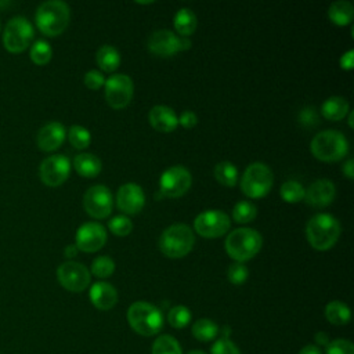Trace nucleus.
<instances>
[{"mask_svg": "<svg viewBox=\"0 0 354 354\" xmlns=\"http://www.w3.org/2000/svg\"><path fill=\"white\" fill-rule=\"evenodd\" d=\"M71 18L69 6L61 0H48L41 3L35 14V22L39 30L50 37L61 35Z\"/></svg>", "mask_w": 354, "mask_h": 354, "instance_id": "nucleus-1", "label": "nucleus"}, {"mask_svg": "<svg viewBox=\"0 0 354 354\" xmlns=\"http://www.w3.org/2000/svg\"><path fill=\"white\" fill-rule=\"evenodd\" d=\"M306 236L314 249L328 250L340 236V223L329 213L314 214L307 221Z\"/></svg>", "mask_w": 354, "mask_h": 354, "instance_id": "nucleus-2", "label": "nucleus"}, {"mask_svg": "<svg viewBox=\"0 0 354 354\" xmlns=\"http://www.w3.org/2000/svg\"><path fill=\"white\" fill-rule=\"evenodd\" d=\"M263 245L261 235L249 227L231 231L224 242L227 254L238 263H243L254 257Z\"/></svg>", "mask_w": 354, "mask_h": 354, "instance_id": "nucleus-3", "label": "nucleus"}, {"mask_svg": "<svg viewBox=\"0 0 354 354\" xmlns=\"http://www.w3.org/2000/svg\"><path fill=\"white\" fill-rule=\"evenodd\" d=\"M127 322L134 332L149 337L162 330L163 314L156 306L148 301H136L127 310Z\"/></svg>", "mask_w": 354, "mask_h": 354, "instance_id": "nucleus-4", "label": "nucleus"}, {"mask_svg": "<svg viewBox=\"0 0 354 354\" xmlns=\"http://www.w3.org/2000/svg\"><path fill=\"white\" fill-rule=\"evenodd\" d=\"M311 153L322 162H337L348 152L346 136L337 130H325L314 136L310 144Z\"/></svg>", "mask_w": 354, "mask_h": 354, "instance_id": "nucleus-5", "label": "nucleus"}, {"mask_svg": "<svg viewBox=\"0 0 354 354\" xmlns=\"http://www.w3.org/2000/svg\"><path fill=\"white\" fill-rule=\"evenodd\" d=\"M195 243L192 230L185 224H173L167 227L159 238L160 252L170 259H181L187 256Z\"/></svg>", "mask_w": 354, "mask_h": 354, "instance_id": "nucleus-6", "label": "nucleus"}, {"mask_svg": "<svg viewBox=\"0 0 354 354\" xmlns=\"http://www.w3.org/2000/svg\"><path fill=\"white\" fill-rule=\"evenodd\" d=\"M274 183V176L271 169L261 163V162H253L250 163L241 178V191L252 199H259L266 196Z\"/></svg>", "mask_w": 354, "mask_h": 354, "instance_id": "nucleus-7", "label": "nucleus"}, {"mask_svg": "<svg viewBox=\"0 0 354 354\" xmlns=\"http://www.w3.org/2000/svg\"><path fill=\"white\" fill-rule=\"evenodd\" d=\"M33 35V26L25 17H14L7 22L3 32L4 48L14 54L22 53L30 46Z\"/></svg>", "mask_w": 354, "mask_h": 354, "instance_id": "nucleus-8", "label": "nucleus"}, {"mask_svg": "<svg viewBox=\"0 0 354 354\" xmlns=\"http://www.w3.org/2000/svg\"><path fill=\"white\" fill-rule=\"evenodd\" d=\"M191 183L192 177L189 170L181 165H176L162 173L159 180V192L162 196L180 198L189 189Z\"/></svg>", "mask_w": 354, "mask_h": 354, "instance_id": "nucleus-9", "label": "nucleus"}, {"mask_svg": "<svg viewBox=\"0 0 354 354\" xmlns=\"http://www.w3.org/2000/svg\"><path fill=\"white\" fill-rule=\"evenodd\" d=\"M148 50L159 57H171L178 51L188 50L191 47V40L174 35L171 30L160 29L148 37Z\"/></svg>", "mask_w": 354, "mask_h": 354, "instance_id": "nucleus-10", "label": "nucleus"}, {"mask_svg": "<svg viewBox=\"0 0 354 354\" xmlns=\"http://www.w3.org/2000/svg\"><path fill=\"white\" fill-rule=\"evenodd\" d=\"M105 98L113 109L127 106L133 98L134 84L133 80L124 73L112 75L105 80Z\"/></svg>", "mask_w": 354, "mask_h": 354, "instance_id": "nucleus-11", "label": "nucleus"}, {"mask_svg": "<svg viewBox=\"0 0 354 354\" xmlns=\"http://www.w3.org/2000/svg\"><path fill=\"white\" fill-rule=\"evenodd\" d=\"M231 221L227 213L221 210H205L194 220L195 232L203 238H218L230 230Z\"/></svg>", "mask_w": 354, "mask_h": 354, "instance_id": "nucleus-12", "label": "nucleus"}, {"mask_svg": "<svg viewBox=\"0 0 354 354\" xmlns=\"http://www.w3.org/2000/svg\"><path fill=\"white\" fill-rule=\"evenodd\" d=\"M57 279L69 292H83L90 285V271L77 261H65L57 268Z\"/></svg>", "mask_w": 354, "mask_h": 354, "instance_id": "nucleus-13", "label": "nucleus"}, {"mask_svg": "<svg viewBox=\"0 0 354 354\" xmlns=\"http://www.w3.org/2000/svg\"><path fill=\"white\" fill-rule=\"evenodd\" d=\"M71 173V160L65 155L47 156L39 166V177L47 187H58Z\"/></svg>", "mask_w": 354, "mask_h": 354, "instance_id": "nucleus-14", "label": "nucleus"}, {"mask_svg": "<svg viewBox=\"0 0 354 354\" xmlns=\"http://www.w3.org/2000/svg\"><path fill=\"white\" fill-rule=\"evenodd\" d=\"M83 206L91 217L106 218L112 212V194L105 185H93L84 192Z\"/></svg>", "mask_w": 354, "mask_h": 354, "instance_id": "nucleus-15", "label": "nucleus"}, {"mask_svg": "<svg viewBox=\"0 0 354 354\" xmlns=\"http://www.w3.org/2000/svg\"><path fill=\"white\" fill-rule=\"evenodd\" d=\"M75 245L77 250L86 253H94L100 250L106 242V231L100 223H84L82 224L75 236Z\"/></svg>", "mask_w": 354, "mask_h": 354, "instance_id": "nucleus-16", "label": "nucleus"}, {"mask_svg": "<svg viewBox=\"0 0 354 354\" xmlns=\"http://www.w3.org/2000/svg\"><path fill=\"white\" fill-rule=\"evenodd\" d=\"M118 209L124 214H137L145 205L142 188L134 183H126L119 187L116 194Z\"/></svg>", "mask_w": 354, "mask_h": 354, "instance_id": "nucleus-17", "label": "nucleus"}, {"mask_svg": "<svg viewBox=\"0 0 354 354\" xmlns=\"http://www.w3.org/2000/svg\"><path fill=\"white\" fill-rule=\"evenodd\" d=\"M335 195V184L330 180L319 178L311 183L310 187L306 189L304 201L314 207H325L333 202Z\"/></svg>", "mask_w": 354, "mask_h": 354, "instance_id": "nucleus-18", "label": "nucleus"}, {"mask_svg": "<svg viewBox=\"0 0 354 354\" xmlns=\"http://www.w3.org/2000/svg\"><path fill=\"white\" fill-rule=\"evenodd\" d=\"M66 131L62 123L59 122H48L41 126L36 136L37 147L44 152L55 151L65 141Z\"/></svg>", "mask_w": 354, "mask_h": 354, "instance_id": "nucleus-19", "label": "nucleus"}, {"mask_svg": "<svg viewBox=\"0 0 354 354\" xmlns=\"http://www.w3.org/2000/svg\"><path fill=\"white\" fill-rule=\"evenodd\" d=\"M88 296H90V300H91L93 306L98 310H102V311L113 308L116 301H118L116 289L113 288V285H111L108 282H104V281L95 282L90 288Z\"/></svg>", "mask_w": 354, "mask_h": 354, "instance_id": "nucleus-20", "label": "nucleus"}, {"mask_svg": "<svg viewBox=\"0 0 354 354\" xmlns=\"http://www.w3.org/2000/svg\"><path fill=\"white\" fill-rule=\"evenodd\" d=\"M148 119L151 126L160 133H170L178 124L177 115L171 108L166 105H155L153 108H151Z\"/></svg>", "mask_w": 354, "mask_h": 354, "instance_id": "nucleus-21", "label": "nucleus"}, {"mask_svg": "<svg viewBox=\"0 0 354 354\" xmlns=\"http://www.w3.org/2000/svg\"><path fill=\"white\" fill-rule=\"evenodd\" d=\"M73 167L82 177L93 178L101 171V160L93 153H79L73 159Z\"/></svg>", "mask_w": 354, "mask_h": 354, "instance_id": "nucleus-22", "label": "nucleus"}, {"mask_svg": "<svg viewBox=\"0 0 354 354\" xmlns=\"http://www.w3.org/2000/svg\"><path fill=\"white\" fill-rule=\"evenodd\" d=\"M348 112V102L343 97H329L321 105V113L328 120H342Z\"/></svg>", "mask_w": 354, "mask_h": 354, "instance_id": "nucleus-23", "label": "nucleus"}, {"mask_svg": "<svg viewBox=\"0 0 354 354\" xmlns=\"http://www.w3.org/2000/svg\"><path fill=\"white\" fill-rule=\"evenodd\" d=\"M329 19L337 26H346L353 21L354 17V7L350 1L337 0L332 3L328 8Z\"/></svg>", "mask_w": 354, "mask_h": 354, "instance_id": "nucleus-24", "label": "nucleus"}, {"mask_svg": "<svg viewBox=\"0 0 354 354\" xmlns=\"http://www.w3.org/2000/svg\"><path fill=\"white\" fill-rule=\"evenodd\" d=\"M95 61L104 72H115L120 65V54L113 46L104 44L98 48L95 54Z\"/></svg>", "mask_w": 354, "mask_h": 354, "instance_id": "nucleus-25", "label": "nucleus"}, {"mask_svg": "<svg viewBox=\"0 0 354 354\" xmlns=\"http://www.w3.org/2000/svg\"><path fill=\"white\" fill-rule=\"evenodd\" d=\"M173 22H174V29L181 37H187L192 35L198 25L196 15L189 8H180L174 15Z\"/></svg>", "mask_w": 354, "mask_h": 354, "instance_id": "nucleus-26", "label": "nucleus"}, {"mask_svg": "<svg viewBox=\"0 0 354 354\" xmlns=\"http://www.w3.org/2000/svg\"><path fill=\"white\" fill-rule=\"evenodd\" d=\"M325 317L328 322L336 326L346 325L351 318V311L348 306L339 300H332L325 307Z\"/></svg>", "mask_w": 354, "mask_h": 354, "instance_id": "nucleus-27", "label": "nucleus"}, {"mask_svg": "<svg viewBox=\"0 0 354 354\" xmlns=\"http://www.w3.org/2000/svg\"><path fill=\"white\" fill-rule=\"evenodd\" d=\"M220 333L218 325L207 318H201L192 325V335L199 342H212Z\"/></svg>", "mask_w": 354, "mask_h": 354, "instance_id": "nucleus-28", "label": "nucleus"}, {"mask_svg": "<svg viewBox=\"0 0 354 354\" xmlns=\"http://www.w3.org/2000/svg\"><path fill=\"white\" fill-rule=\"evenodd\" d=\"M214 177L224 187H234L238 181V169L231 162H220L214 166Z\"/></svg>", "mask_w": 354, "mask_h": 354, "instance_id": "nucleus-29", "label": "nucleus"}, {"mask_svg": "<svg viewBox=\"0 0 354 354\" xmlns=\"http://www.w3.org/2000/svg\"><path fill=\"white\" fill-rule=\"evenodd\" d=\"M151 354H183L181 346L171 335H162L152 343Z\"/></svg>", "mask_w": 354, "mask_h": 354, "instance_id": "nucleus-30", "label": "nucleus"}, {"mask_svg": "<svg viewBox=\"0 0 354 354\" xmlns=\"http://www.w3.org/2000/svg\"><path fill=\"white\" fill-rule=\"evenodd\" d=\"M279 194L281 198L288 202V203H296L304 199V194H306V188L303 187L301 183L296 181V180H288L285 181L281 188H279Z\"/></svg>", "mask_w": 354, "mask_h": 354, "instance_id": "nucleus-31", "label": "nucleus"}, {"mask_svg": "<svg viewBox=\"0 0 354 354\" xmlns=\"http://www.w3.org/2000/svg\"><path fill=\"white\" fill-rule=\"evenodd\" d=\"M29 57L36 65H46L53 57V48L46 40H36L30 46Z\"/></svg>", "mask_w": 354, "mask_h": 354, "instance_id": "nucleus-32", "label": "nucleus"}, {"mask_svg": "<svg viewBox=\"0 0 354 354\" xmlns=\"http://www.w3.org/2000/svg\"><path fill=\"white\" fill-rule=\"evenodd\" d=\"M167 322L170 326L176 329H183L191 322V311L188 307L178 304L169 310L167 313Z\"/></svg>", "mask_w": 354, "mask_h": 354, "instance_id": "nucleus-33", "label": "nucleus"}, {"mask_svg": "<svg viewBox=\"0 0 354 354\" xmlns=\"http://www.w3.org/2000/svg\"><path fill=\"white\" fill-rule=\"evenodd\" d=\"M68 140L73 148L84 149L90 145L91 134L86 127H83L80 124H73L68 130Z\"/></svg>", "mask_w": 354, "mask_h": 354, "instance_id": "nucleus-34", "label": "nucleus"}, {"mask_svg": "<svg viewBox=\"0 0 354 354\" xmlns=\"http://www.w3.org/2000/svg\"><path fill=\"white\" fill-rule=\"evenodd\" d=\"M256 214H257V209L249 201H239L232 209V218L235 220V223H239V224L250 223L256 217Z\"/></svg>", "mask_w": 354, "mask_h": 354, "instance_id": "nucleus-35", "label": "nucleus"}, {"mask_svg": "<svg viewBox=\"0 0 354 354\" xmlns=\"http://www.w3.org/2000/svg\"><path fill=\"white\" fill-rule=\"evenodd\" d=\"M115 271V261L108 256H98L91 263V272L98 278H108Z\"/></svg>", "mask_w": 354, "mask_h": 354, "instance_id": "nucleus-36", "label": "nucleus"}, {"mask_svg": "<svg viewBox=\"0 0 354 354\" xmlns=\"http://www.w3.org/2000/svg\"><path fill=\"white\" fill-rule=\"evenodd\" d=\"M108 227L113 235L126 236L131 232L133 223L130 221V218L127 216L119 214V216H115L111 218V221L108 223Z\"/></svg>", "mask_w": 354, "mask_h": 354, "instance_id": "nucleus-37", "label": "nucleus"}, {"mask_svg": "<svg viewBox=\"0 0 354 354\" xmlns=\"http://www.w3.org/2000/svg\"><path fill=\"white\" fill-rule=\"evenodd\" d=\"M227 277H228V281L234 285H242L246 282L248 277H249V270L248 267L243 264V263H232L230 267H228V271H227Z\"/></svg>", "mask_w": 354, "mask_h": 354, "instance_id": "nucleus-38", "label": "nucleus"}, {"mask_svg": "<svg viewBox=\"0 0 354 354\" xmlns=\"http://www.w3.org/2000/svg\"><path fill=\"white\" fill-rule=\"evenodd\" d=\"M326 354H354V344L347 339L330 340L325 347Z\"/></svg>", "mask_w": 354, "mask_h": 354, "instance_id": "nucleus-39", "label": "nucleus"}, {"mask_svg": "<svg viewBox=\"0 0 354 354\" xmlns=\"http://www.w3.org/2000/svg\"><path fill=\"white\" fill-rule=\"evenodd\" d=\"M212 354H241L238 346L231 342L230 339H225V337H220L214 342V344L212 346V350H210Z\"/></svg>", "mask_w": 354, "mask_h": 354, "instance_id": "nucleus-40", "label": "nucleus"}, {"mask_svg": "<svg viewBox=\"0 0 354 354\" xmlns=\"http://www.w3.org/2000/svg\"><path fill=\"white\" fill-rule=\"evenodd\" d=\"M84 84L90 90H98L101 86L105 84V77L100 71L91 69L84 75Z\"/></svg>", "mask_w": 354, "mask_h": 354, "instance_id": "nucleus-41", "label": "nucleus"}, {"mask_svg": "<svg viewBox=\"0 0 354 354\" xmlns=\"http://www.w3.org/2000/svg\"><path fill=\"white\" fill-rule=\"evenodd\" d=\"M318 122V113L314 106H304L299 112V123L304 127H313Z\"/></svg>", "mask_w": 354, "mask_h": 354, "instance_id": "nucleus-42", "label": "nucleus"}, {"mask_svg": "<svg viewBox=\"0 0 354 354\" xmlns=\"http://www.w3.org/2000/svg\"><path fill=\"white\" fill-rule=\"evenodd\" d=\"M177 119H178V124H181L184 129H192L198 123V118L192 111L181 112V115Z\"/></svg>", "mask_w": 354, "mask_h": 354, "instance_id": "nucleus-43", "label": "nucleus"}, {"mask_svg": "<svg viewBox=\"0 0 354 354\" xmlns=\"http://www.w3.org/2000/svg\"><path fill=\"white\" fill-rule=\"evenodd\" d=\"M353 64H354V50H348L340 57V68L344 71H351Z\"/></svg>", "mask_w": 354, "mask_h": 354, "instance_id": "nucleus-44", "label": "nucleus"}, {"mask_svg": "<svg viewBox=\"0 0 354 354\" xmlns=\"http://www.w3.org/2000/svg\"><path fill=\"white\" fill-rule=\"evenodd\" d=\"M315 346L317 347H326L328 344H329V342H330V339H329V336H328V333H325V332H318V333H315Z\"/></svg>", "mask_w": 354, "mask_h": 354, "instance_id": "nucleus-45", "label": "nucleus"}, {"mask_svg": "<svg viewBox=\"0 0 354 354\" xmlns=\"http://www.w3.org/2000/svg\"><path fill=\"white\" fill-rule=\"evenodd\" d=\"M343 173L346 174V177L347 178H350V180H353L354 178V160L353 159H348V160H346V163L343 165Z\"/></svg>", "mask_w": 354, "mask_h": 354, "instance_id": "nucleus-46", "label": "nucleus"}, {"mask_svg": "<svg viewBox=\"0 0 354 354\" xmlns=\"http://www.w3.org/2000/svg\"><path fill=\"white\" fill-rule=\"evenodd\" d=\"M299 354H322V351L315 344H307L299 351Z\"/></svg>", "mask_w": 354, "mask_h": 354, "instance_id": "nucleus-47", "label": "nucleus"}, {"mask_svg": "<svg viewBox=\"0 0 354 354\" xmlns=\"http://www.w3.org/2000/svg\"><path fill=\"white\" fill-rule=\"evenodd\" d=\"M64 253H65L66 257H75V256L77 254V248H76V245H75V243H73V245H68V246L64 249Z\"/></svg>", "mask_w": 354, "mask_h": 354, "instance_id": "nucleus-48", "label": "nucleus"}, {"mask_svg": "<svg viewBox=\"0 0 354 354\" xmlns=\"http://www.w3.org/2000/svg\"><path fill=\"white\" fill-rule=\"evenodd\" d=\"M353 120H354V113L350 111V112H348V126H350V127H354V122H353Z\"/></svg>", "mask_w": 354, "mask_h": 354, "instance_id": "nucleus-49", "label": "nucleus"}, {"mask_svg": "<svg viewBox=\"0 0 354 354\" xmlns=\"http://www.w3.org/2000/svg\"><path fill=\"white\" fill-rule=\"evenodd\" d=\"M188 354H206L203 350H191Z\"/></svg>", "mask_w": 354, "mask_h": 354, "instance_id": "nucleus-50", "label": "nucleus"}]
</instances>
